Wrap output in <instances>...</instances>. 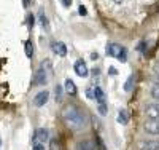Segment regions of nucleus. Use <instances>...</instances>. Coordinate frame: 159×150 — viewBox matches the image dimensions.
<instances>
[{"label":"nucleus","instance_id":"obj_1","mask_svg":"<svg viewBox=\"0 0 159 150\" xmlns=\"http://www.w3.org/2000/svg\"><path fill=\"white\" fill-rule=\"evenodd\" d=\"M62 118L65 121V125L73 131H83L88 126L86 114L81 109H78L76 105H67L62 110Z\"/></svg>","mask_w":159,"mask_h":150},{"label":"nucleus","instance_id":"obj_2","mask_svg":"<svg viewBox=\"0 0 159 150\" xmlns=\"http://www.w3.org/2000/svg\"><path fill=\"white\" fill-rule=\"evenodd\" d=\"M105 51H107L108 56L116 58L118 61H121V62L127 61V51H126V48L121 46V45H118V43H108L107 48H105Z\"/></svg>","mask_w":159,"mask_h":150},{"label":"nucleus","instance_id":"obj_3","mask_svg":"<svg viewBox=\"0 0 159 150\" xmlns=\"http://www.w3.org/2000/svg\"><path fill=\"white\" fill-rule=\"evenodd\" d=\"M46 81H48V74H46V69H45V64L42 62V65L38 67L35 75H34L32 85L34 86H42V85H46Z\"/></svg>","mask_w":159,"mask_h":150},{"label":"nucleus","instance_id":"obj_4","mask_svg":"<svg viewBox=\"0 0 159 150\" xmlns=\"http://www.w3.org/2000/svg\"><path fill=\"white\" fill-rule=\"evenodd\" d=\"M143 131L150 136H159V120H147L143 123Z\"/></svg>","mask_w":159,"mask_h":150},{"label":"nucleus","instance_id":"obj_5","mask_svg":"<svg viewBox=\"0 0 159 150\" xmlns=\"http://www.w3.org/2000/svg\"><path fill=\"white\" fill-rule=\"evenodd\" d=\"M73 70H75V74H76L78 77H81V78H86V77L89 75V69H88V65H86V62H84L83 59L75 61Z\"/></svg>","mask_w":159,"mask_h":150},{"label":"nucleus","instance_id":"obj_6","mask_svg":"<svg viewBox=\"0 0 159 150\" xmlns=\"http://www.w3.org/2000/svg\"><path fill=\"white\" fill-rule=\"evenodd\" d=\"M48 139H49V131H48L46 128H38V129H35L34 138H32L34 142H42V144H45Z\"/></svg>","mask_w":159,"mask_h":150},{"label":"nucleus","instance_id":"obj_7","mask_svg":"<svg viewBox=\"0 0 159 150\" xmlns=\"http://www.w3.org/2000/svg\"><path fill=\"white\" fill-rule=\"evenodd\" d=\"M48 99H49V91H40V93H37L35 94V98H34V105L35 107H43L46 102H48Z\"/></svg>","mask_w":159,"mask_h":150},{"label":"nucleus","instance_id":"obj_8","mask_svg":"<svg viewBox=\"0 0 159 150\" xmlns=\"http://www.w3.org/2000/svg\"><path fill=\"white\" fill-rule=\"evenodd\" d=\"M145 115L150 120H159V104H148L145 107Z\"/></svg>","mask_w":159,"mask_h":150},{"label":"nucleus","instance_id":"obj_9","mask_svg":"<svg viewBox=\"0 0 159 150\" xmlns=\"http://www.w3.org/2000/svg\"><path fill=\"white\" fill-rule=\"evenodd\" d=\"M51 50H52V53L57 54V56H61V58L67 56V46H65V43H62V42L51 43Z\"/></svg>","mask_w":159,"mask_h":150},{"label":"nucleus","instance_id":"obj_10","mask_svg":"<svg viewBox=\"0 0 159 150\" xmlns=\"http://www.w3.org/2000/svg\"><path fill=\"white\" fill-rule=\"evenodd\" d=\"M140 150H159V141L157 139H147L139 144Z\"/></svg>","mask_w":159,"mask_h":150},{"label":"nucleus","instance_id":"obj_11","mask_svg":"<svg viewBox=\"0 0 159 150\" xmlns=\"http://www.w3.org/2000/svg\"><path fill=\"white\" fill-rule=\"evenodd\" d=\"M75 150H96V144L91 139H81V141L76 142Z\"/></svg>","mask_w":159,"mask_h":150},{"label":"nucleus","instance_id":"obj_12","mask_svg":"<svg viewBox=\"0 0 159 150\" xmlns=\"http://www.w3.org/2000/svg\"><path fill=\"white\" fill-rule=\"evenodd\" d=\"M64 90L67 91L70 96H75L76 94V86H75V83H73V80H70V78H67L65 80V83H64Z\"/></svg>","mask_w":159,"mask_h":150},{"label":"nucleus","instance_id":"obj_13","mask_svg":"<svg viewBox=\"0 0 159 150\" xmlns=\"http://www.w3.org/2000/svg\"><path fill=\"white\" fill-rule=\"evenodd\" d=\"M118 123L119 125H127L129 123V114H127V110L126 109H121V110L118 112Z\"/></svg>","mask_w":159,"mask_h":150},{"label":"nucleus","instance_id":"obj_14","mask_svg":"<svg viewBox=\"0 0 159 150\" xmlns=\"http://www.w3.org/2000/svg\"><path fill=\"white\" fill-rule=\"evenodd\" d=\"M94 99L97 101V104L99 102H105V93H103V90L100 86L94 88Z\"/></svg>","mask_w":159,"mask_h":150},{"label":"nucleus","instance_id":"obj_15","mask_svg":"<svg viewBox=\"0 0 159 150\" xmlns=\"http://www.w3.org/2000/svg\"><path fill=\"white\" fill-rule=\"evenodd\" d=\"M38 21H40V26H42L45 31H48V27H49V21H48V18H46V15H45L43 11H40V13H38Z\"/></svg>","mask_w":159,"mask_h":150},{"label":"nucleus","instance_id":"obj_16","mask_svg":"<svg viewBox=\"0 0 159 150\" xmlns=\"http://www.w3.org/2000/svg\"><path fill=\"white\" fill-rule=\"evenodd\" d=\"M24 51H25V56H27L29 59L34 58V45H32L30 40H27V42L24 43Z\"/></svg>","mask_w":159,"mask_h":150},{"label":"nucleus","instance_id":"obj_17","mask_svg":"<svg viewBox=\"0 0 159 150\" xmlns=\"http://www.w3.org/2000/svg\"><path fill=\"white\" fill-rule=\"evenodd\" d=\"M134 81H135V77H134V75H129V78L126 80V83H124V91H126V93H130V91H132Z\"/></svg>","mask_w":159,"mask_h":150},{"label":"nucleus","instance_id":"obj_18","mask_svg":"<svg viewBox=\"0 0 159 150\" xmlns=\"http://www.w3.org/2000/svg\"><path fill=\"white\" fill-rule=\"evenodd\" d=\"M150 94H151V98H153V99L159 101V83H154V85L151 86V90H150Z\"/></svg>","mask_w":159,"mask_h":150},{"label":"nucleus","instance_id":"obj_19","mask_svg":"<svg viewBox=\"0 0 159 150\" xmlns=\"http://www.w3.org/2000/svg\"><path fill=\"white\" fill-rule=\"evenodd\" d=\"M62 93H64V88L56 85V88H54V94H56L54 98H56V101H62Z\"/></svg>","mask_w":159,"mask_h":150},{"label":"nucleus","instance_id":"obj_20","mask_svg":"<svg viewBox=\"0 0 159 150\" xmlns=\"http://www.w3.org/2000/svg\"><path fill=\"white\" fill-rule=\"evenodd\" d=\"M97 110L100 115H107V102H99L97 104Z\"/></svg>","mask_w":159,"mask_h":150},{"label":"nucleus","instance_id":"obj_21","mask_svg":"<svg viewBox=\"0 0 159 150\" xmlns=\"http://www.w3.org/2000/svg\"><path fill=\"white\" fill-rule=\"evenodd\" d=\"M49 150H61V144L57 139H51L49 141Z\"/></svg>","mask_w":159,"mask_h":150},{"label":"nucleus","instance_id":"obj_22","mask_svg":"<svg viewBox=\"0 0 159 150\" xmlns=\"http://www.w3.org/2000/svg\"><path fill=\"white\" fill-rule=\"evenodd\" d=\"M32 150H45V144H42V142H34V144H32Z\"/></svg>","mask_w":159,"mask_h":150},{"label":"nucleus","instance_id":"obj_23","mask_svg":"<svg viewBox=\"0 0 159 150\" xmlns=\"http://www.w3.org/2000/svg\"><path fill=\"white\" fill-rule=\"evenodd\" d=\"M27 22H29V27L32 29V27H34V24H35V16L32 15V13H30V15L27 16Z\"/></svg>","mask_w":159,"mask_h":150},{"label":"nucleus","instance_id":"obj_24","mask_svg":"<svg viewBox=\"0 0 159 150\" xmlns=\"http://www.w3.org/2000/svg\"><path fill=\"white\" fill-rule=\"evenodd\" d=\"M86 96H88L89 99H94V88H88V90H86Z\"/></svg>","mask_w":159,"mask_h":150},{"label":"nucleus","instance_id":"obj_25","mask_svg":"<svg viewBox=\"0 0 159 150\" xmlns=\"http://www.w3.org/2000/svg\"><path fill=\"white\" fill-rule=\"evenodd\" d=\"M78 13H80L81 16H86V15H88V10H86L83 5H80V8H78Z\"/></svg>","mask_w":159,"mask_h":150},{"label":"nucleus","instance_id":"obj_26","mask_svg":"<svg viewBox=\"0 0 159 150\" xmlns=\"http://www.w3.org/2000/svg\"><path fill=\"white\" fill-rule=\"evenodd\" d=\"M61 2H62V5H64L65 8H69V7L72 5V0H61Z\"/></svg>","mask_w":159,"mask_h":150},{"label":"nucleus","instance_id":"obj_27","mask_svg":"<svg viewBox=\"0 0 159 150\" xmlns=\"http://www.w3.org/2000/svg\"><path fill=\"white\" fill-rule=\"evenodd\" d=\"M111 2H113L115 5H124V3L127 2V0H111Z\"/></svg>","mask_w":159,"mask_h":150},{"label":"nucleus","instance_id":"obj_28","mask_svg":"<svg viewBox=\"0 0 159 150\" xmlns=\"http://www.w3.org/2000/svg\"><path fill=\"white\" fill-rule=\"evenodd\" d=\"M92 75H94V78L99 77V75H100V70H99V69H92Z\"/></svg>","mask_w":159,"mask_h":150},{"label":"nucleus","instance_id":"obj_29","mask_svg":"<svg viewBox=\"0 0 159 150\" xmlns=\"http://www.w3.org/2000/svg\"><path fill=\"white\" fill-rule=\"evenodd\" d=\"M91 58H92V59H94V61H96V59L99 58V54H97V53H92V56H91Z\"/></svg>","mask_w":159,"mask_h":150},{"label":"nucleus","instance_id":"obj_30","mask_svg":"<svg viewBox=\"0 0 159 150\" xmlns=\"http://www.w3.org/2000/svg\"><path fill=\"white\" fill-rule=\"evenodd\" d=\"M29 3H30V0H24V7H25V8L29 7Z\"/></svg>","mask_w":159,"mask_h":150},{"label":"nucleus","instance_id":"obj_31","mask_svg":"<svg viewBox=\"0 0 159 150\" xmlns=\"http://www.w3.org/2000/svg\"><path fill=\"white\" fill-rule=\"evenodd\" d=\"M110 74H111V75H115V74H116V69H113V67H111V69H110Z\"/></svg>","mask_w":159,"mask_h":150},{"label":"nucleus","instance_id":"obj_32","mask_svg":"<svg viewBox=\"0 0 159 150\" xmlns=\"http://www.w3.org/2000/svg\"><path fill=\"white\" fill-rule=\"evenodd\" d=\"M0 147H2V138H0Z\"/></svg>","mask_w":159,"mask_h":150}]
</instances>
